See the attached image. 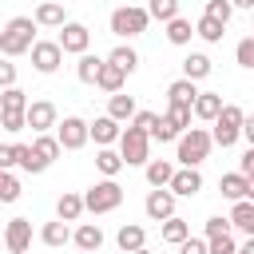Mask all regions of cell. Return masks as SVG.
Wrapping results in <instances>:
<instances>
[{"label": "cell", "mask_w": 254, "mask_h": 254, "mask_svg": "<svg viewBox=\"0 0 254 254\" xmlns=\"http://www.w3.org/2000/svg\"><path fill=\"white\" fill-rule=\"evenodd\" d=\"M87 139H95L99 147H111V143L119 139V123H115L111 115H99L95 123H87Z\"/></svg>", "instance_id": "obj_16"}, {"label": "cell", "mask_w": 254, "mask_h": 254, "mask_svg": "<svg viewBox=\"0 0 254 254\" xmlns=\"http://www.w3.org/2000/svg\"><path fill=\"white\" fill-rule=\"evenodd\" d=\"M226 222H230L234 230H242V234H254V202H250V198H238Z\"/></svg>", "instance_id": "obj_20"}, {"label": "cell", "mask_w": 254, "mask_h": 254, "mask_svg": "<svg viewBox=\"0 0 254 254\" xmlns=\"http://www.w3.org/2000/svg\"><path fill=\"white\" fill-rule=\"evenodd\" d=\"M194 36H202L206 44H218V40L226 36V24H218V20H210V16H202V20L194 24Z\"/></svg>", "instance_id": "obj_34"}, {"label": "cell", "mask_w": 254, "mask_h": 254, "mask_svg": "<svg viewBox=\"0 0 254 254\" xmlns=\"http://www.w3.org/2000/svg\"><path fill=\"white\" fill-rule=\"evenodd\" d=\"M0 230H4V218H0Z\"/></svg>", "instance_id": "obj_54"}, {"label": "cell", "mask_w": 254, "mask_h": 254, "mask_svg": "<svg viewBox=\"0 0 254 254\" xmlns=\"http://www.w3.org/2000/svg\"><path fill=\"white\" fill-rule=\"evenodd\" d=\"M210 131L206 127H187L179 139H175V159L183 163V167H198L206 155H210Z\"/></svg>", "instance_id": "obj_2"}, {"label": "cell", "mask_w": 254, "mask_h": 254, "mask_svg": "<svg viewBox=\"0 0 254 254\" xmlns=\"http://www.w3.org/2000/svg\"><path fill=\"white\" fill-rule=\"evenodd\" d=\"M147 135H151V139H159V143H175V139H179V131L167 123V115H155V127H151Z\"/></svg>", "instance_id": "obj_41"}, {"label": "cell", "mask_w": 254, "mask_h": 254, "mask_svg": "<svg viewBox=\"0 0 254 254\" xmlns=\"http://www.w3.org/2000/svg\"><path fill=\"white\" fill-rule=\"evenodd\" d=\"M71 242L87 254V250H99L103 246V230H99V222H83V226H75L71 230Z\"/></svg>", "instance_id": "obj_18"}, {"label": "cell", "mask_w": 254, "mask_h": 254, "mask_svg": "<svg viewBox=\"0 0 254 254\" xmlns=\"http://www.w3.org/2000/svg\"><path fill=\"white\" fill-rule=\"evenodd\" d=\"M28 52H32V67H36L40 75H52V71L64 64V52H60L56 40H36Z\"/></svg>", "instance_id": "obj_11"}, {"label": "cell", "mask_w": 254, "mask_h": 254, "mask_svg": "<svg viewBox=\"0 0 254 254\" xmlns=\"http://www.w3.org/2000/svg\"><path fill=\"white\" fill-rule=\"evenodd\" d=\"M206 75H210V60H206L202 52H190V56L183 60V79H194V83H198V79H206Z\"/></svg>", "instance_id": "obj_28"}, {"label": "cell", "mask_w": 254, "mask_h": 254, "mask_svg": "<svg viewBox=\"0 0 254 254\" xmlns=\"http://www.w3.org/2000/svg\"><path fill=\"white\" fill-rule=\"evenodd\" d=\"M202 16H210V20H218V24H230L234 8H230V0H206V12H202Z\"/></svg>", "instance_id": "obj_42"}, {"label": "cell", "mask_w": 254, "mask_h": 254, "mask_svg": "<svg viewBox=\"0 0 254 254\" xmlns=\"http://www.w3.org/2000/svg\"><path fill=\"white\" fill-rule=\"evenodd\" d=\"M179 254H206V238H190V234H187V238L179 242Z\"/></svg>", "instance_id": "obj_45"}, {"label": "cell", "mask_w": 254, "mask_h": 254, "mask_svg": "<svg viewBox=\"0 0 254 254\" xmlns=\"http://www.w3.org/2000/svg\"><path fill=\"white\" fill-rule=\"evenodd\" d=\"M230 230V222L222 218V214H214V218H206V238H214V234H226Z\"/></svg>", "instance_id": "obj_47"}, {"label": "cell", "mask_w": 254, "mask_h": 254, "mask_svg": "<svg viewBox=\"0 0 254 254\" xmlns=\"http://www.w3.org/2000/svg\"><path fill=\"white\" fill-rule=\"evenodd\" d=\"M119 159H123V167H143L147 159H151V135L147 131H139L135 123H127V131H119Z\"/></svg>", "instance_id": "obj_4"}, {"label": "cell", "mask_w": 254, "mask_h": 254, "mask_svg": "<svg viewBox=\"0 0 254 254\" xmlns=\"http://www.w3.org/2000/svg\"><path fill=\"white\" fill-rule=\"evenodd\" d=\"M123 79H127V75H123L115 64L103 60V64H99V75H95V87H103V91L111 95V91H123Z\"/></svg>", "instance_id": "obj_25"}, {"label": "cell", "mask_w": 254, "mask_h": 254, "mask_svg": "<svg viewBox=\"0 0 254 254\" xmlns=\"http://www.w3.org/2000/svg\"><path fill=\"white\" fill-rule=\"evenodd\" d=\"M190 234V222L187 218H179V214H171V218H163V242H171V246H179L183 238Z\"/></svg>", "instance_id": "obj_33"}, {"label": "cell", "mask_w": 254, "mask_h": 254, "mask_svg": "<svg viewBox=\"0 0 254 254\" xmlns=\"http://www.w3.org/2000/svg\"><path fill=\"white\" fill-rule=\"evenodd\" d=\"M107 64H115L123 75H131V71L139 67V52H135V48H127V44H119V48L107 56Z\"/></svg>", "instance_id": "obj_30"}, {"label": "cell", "mask_w": 254, "mask_h": 254, "mask_svg": "<svg viewBox=\"0 0 254 254\" xmlns=\"http://www.w3.org/2000/svg\"><path fill=\"white\" fill-rule=\"evenodd\" d=\"M0 242L8 254H24L32 246V218H8L0 230Z\"/></svg>", "instance_id": "obj_9"}, {"label": "cell", "mask_w": 254, "mask_h": 254, "mask_svg": "<svg viewBox=\"0 0 254 254\" xmlns=\"http://www.w3.org/2000/svg\"><path fill=\"white\" fill-rule=\"evenodd\" d=\"M24 107H28V95H24L16 83L0 91V111H24Z\"/></svg>", "instance_id": "obj_36"}, {"label": "cell", "mask_w": 254, "mask_h": 254, "mask_svg": "<svg viewBox=\"0 0 254 254\" xmlns=\"http://www.w3.org/2000/svg\"><path fill=\"white\" fill-rule=\"evenodd\" d=\"M32 155H36L44 167H52V163L60 159V143H56V135H48V131L36 135V139H32Z\"/></svg>", "instance_id": "obj_22"}, {"label": "cell", "mask_w": 254, "mask_h": 254, "mask_svg": "<svg viewBox=\"0 0 254 254\" xmlns=\"http://www.w3.org/2000/svg\"><path fill=\"white\" fill-rule=\"evenodd\" d=\"M99 56H91V52H83L79 56V64H75V75H79V83H95V75H99Z\"/></svg>", "instance_id": "obj_35"}, {"label": "cell", "mask_w": 254, "mask_h": 254, "mask_svg": "<svg viewBox=\"0 0 254 254\" xmlns=\"http://www.w3.org/2000/svg\"><path fill=\"white\" fill-rule=\"evenodd\" d=\"M147 24H151V16H147V8H135V4H123V8H115V12H111V32H115L119 40H131V36H143V32H147Z\"/></svg>", "instance_id": "obj_6"}, {"label": "cell", "mask_w": 254, "mask_h": 254, "mask_svg": "<svg viewBox=\"0 0 254 254\" xmlns=\"http://www.w3.org/2000/svg\"><path fill=\"white\" fill-rule=\"evenodd\" d=\"M12 83H16V64L0 60V91H4V87H12Z\"/></svg>", "instance_id": "obj_48"}, {"label": "cell", "mask_w": 254, "mask_h": 254, "mask_svg": "<svg viewBox=\"0 0 254 254\" xmlns=\"http://www.w3.org/2000/svg\"><path fill=\"white\" fill-rule=\"evenodd\" d=\"M56 44H60V52H64V56H83V52L91 48V32H87V24L64 20V24H60V36H56Z\"/></svg>", "instance_id": "obj_8"}, {"label": "cell", "mask_w": 254, "mask_h": 254, "mask_svg": "<svg viewBox=\"0 0 254 254\" xmlns=\"http://www.w3.org/2000/svg\"><path fill=\"white\" fill-rule=\"evenodd\" d=\"M234 60H238V67H254V36L238 40V52H234Z\"/></svg>", "instance_id": "obj_43"}, {"label": "cell", "mask_w": 254, "mask_h": 254, "mask_svg": "<svg viewBox=\"0 0 254 254\" xmlns=\"http://www.w3.org/2000/svg\"><path fill=\"white\" fill-rule=\"evenodd\" d=\"M190 36H194V28H190V20H183V16H171V20H167V40H171L175 48H183V44H190Z\"/></svg>", "instance_id": "obj_29"}, {"label": "cell", "mask_w": 254, "mask_h": 254, "mask_svg": "<svg viewBox=\"0 0 254 254\" xmlns=\"http://www.w3.org/2000/svg\"><path fill=\"white\" fill-rule=\"evenodd\" d=\"M95 167L103 171V179H115V175L123 171V159H119V151H111V147H99V151H95Z\"/></svg>", "instance_id": "obj_31"}, {"label": "cell", "mask_w": 254, "mask_h": 254, "mask_svg": "<svg viewBox=\"0 0 254 254\" xmlns=\"http://www.w3.org/2000/svg\"><path fill=\"white\" fill-rule=\"evenodd\" d=\"M147 16L159 20V24H167L171 16H179V0H151L147 4Z\"/></svg>", "instance_id": "obj_37"}, {"label": "cell", "mask_w": 254, "mask_h": 254, "mask_svg": "<svg viewBox=\"0 0 254 254\" xmlns=\"http://www.w3.org/2000/svg\"><path fill=\"white\" fill-rule=\"evenodd\" d=\"M36 28H60L64 24V0H44L36 12H32Z\"/></svg>", "instance_id": "obj_17"}, {"label": "cell", "mask_w": 254, "mask_h": 254, "mask_svg": "<svg viewBox=\"0 0 254 254\" xmlns=\"http://www.w3.org/2000/svg\"><path fill=\"white\" fill-rule=\"evenodd\" d=\"M218 190H222V198L238 202V198H250V194H254V183H250L246 175L230 171V175H222V179H218Z\"/></svg>", "instance_id": "obj_14"}, {"label": "cell", "mask_w": 254, "mask_h": 254, "mask_svg": "<svg viewBox=\"0 0 254 254\" xmlns=\"http://www.w3.org/2000/svg\"><path fill=\"white\" fill-rule=\"evenodd\" d=\"M238 175H246V179L254 175V147H250V151H242V159H238Z\"/></svg>", "instance_id": "obj_49"}, {"label": "cell", "mask_w": 254, "mask_h": 254, "mask_svg": "<svg viewBox=\"0 0 254 254\" xmlns=\"http://www.w3.org/2000/svg\"><path fill=\"white\" fill-rule=\"evenodd\" d=\"M242 119H246V111H242L238 103H222V111L210 119V123H214L210 143H214V147H234V143H238V131H242Z\"/></svg>", "instance_id": "obj_3"}, {"label": "cell", "mask_w": 254, "mask_h": 254, "mask_svg": "<svg viewBox=\"0 0 254 254\" xmlns=\"http://www.w3.org/2000/svg\"><path fill=\"white\" fill-rule=\"evenodd\" d=\"M234 254H254V238H246V242H242V246H238Z\"/></svg>", "instance_id": "obj_51"}, {"label": "cell", "mask_w": 254, "mask_h": 254, "mask_svg": "<svg viewBox=\"0 0 254 254\" xmlns=\"http://www.w3.org/2000/svg\"><path fill=\"white\" fill-rule=\"evenodd\" d=\"M238 250V242H234V234L226 230V234H214V238H206V254H234Z\"/></svg>", "instance_id": "obj_39"}, {"label": "cell", "mask_w": 254, "mask_h": 254, "mask_svg": "<svg viewBox=\"0 0 254 254\" xmlns=\"http://www.w3.org/2000/svg\"><path fill=\"white\" fill-rule=\"evenodd\" d=\"M230 8H242L246 12V8H254V0H230Z\"/></svg>", "instance_id": "obj_52"}, {"label": "cell", "mask_w": 254, "mask_h": 254, "mask_svg": "<svg viewBox=\"0 0 254 254\" xmlns=\"http://www.w3.org/2000/svg\"><path fill=\"white\" fill-rule=\"evenodd\" d=\"M131 254H155V250H147V246H139V250H131Z\"/></svg>", "instance_id": "obj_53"}, {"label": "cell", "mask_w": 254, "mask_h": 254, "mask_svg": "<svg viewBox=\"0 0 254 254\" xmlns=\"http://www.w3.org/2000/svg\"><path fill=\"white\" fill-rule=\"evenodd\" d=\"M218 111H222V95H218V91H198L194 103H190V115L202 119V123H210Z\"/></svg>", "instance_id": "obj_15"}, {"label": "cell", "mask_w": 254, "mask_h": 254, "mask_svg": "<svg viewBox=\"0 0 254 254\" xmlns=\"http://www.w3.org/2000/svg\"><path fill=\"white\" fill-rule=\"evenodd\" d=\"M194 95H198L194 79H175V83L167 87V99H171V107H190V103H194Z\"/></svg>", "instance_id": "obj_21"}, {"label": "cell", "mask_w": 254, "mask_h": 254, "mask_svg": "<svg viewBox=\"0 0 254 254\" xmlns=\"http://www.w3.org/2000/svg\"><path fill=\"white\" fill-rule=\"evenodd\" d=\"M12 159H16V167L20 171H28V175H40V171H48L36 155H32V143H12Z\"/></svg>", "instance_id": "obj_26"}, {"label": "cell", "mask_w": 254, "mask_h": 254, "mask_svg": "<svg viewBox=\"0 0 254 254\" xmlns=\"http://www.w3.org/2000/svg\"><path fill=\"white\" fill-rule=\"evenodd\" d=\"M56 123H60V111H56L52 99H28V107H24V127H32V135H44V131H52Z\"/></svg>", "instance_id": "obj_7"}, {"label": "cell", "mask_w": 254, "mask_h": 254, "mask_svg": "<svg viewBox=\"0 0 254 254\" xmlns=\"http://www.w3.org/2000/svg\"><path fill=\"white\" fill-rule=\"evenodd\" d=\"M16 167V159H12V143L8 147H0V171H12Z\"/></svg>", "instance_id": "obj_50"}, {"label": "cell", "mask_w": 254, "mask_h": 254, "mask_svg": "<svg viewBox=\"0 0 254 254\" xmlns=\"http://www.w3.org/2000/svg\"><path fill=\"white\" fill-rule=\"evenodd\" d=\"M163 115H167V123H171V127H175L179 135H183V131L190 127V119H194V115H190V107H167Z\"/></svg>", "instance_id": "obj_40"}, {"label": "cell", "mask_w": 254, "mask_h": 254, "mask_svg": "<svg viewBox=\"0 0 254 254\" xmlns=\"http://www.w3.org/2000/svg\"><path fill=\"white\" fill-rule=\"evenodd\" d=\"M83 198V210H91V214H111L119 202H123V187L115 183V179H99L87 194H79Z\"/></svg>", "instance_id": "obj_5"}, {"label": "cell", "mask_w": 254, "mask_h": 254, "mask_svg": "<svg viewBox=\"0 0 254 254\" xmlns=\"http://www.w3.org/2000/svg\"><path fill=\"white\" fill-rule=\"evenodd\" d=\"M79 214H83V198L71 194V190H64V194L56 198V218H64V222H79Z\"/></svg>", "instance_id": "obj_23"}, {"label": "cell", "mask_w": 254, "mask_h": 254, "mask_svg": "<svg viewBox=\"0 0 254 254\" xmlns=\"http://www.w3.org/2000/svg\"><path fill=\"white\" fill-rule=\"evenodd\" d=\"M171 171H175V167H171L167 159H147V163H143V175H147V183H151V187H167Z\"/></svg>", "instance_id": "obj_32"}, {"label": "cell", "mask_w": 254, "mask_h": 254, "mask_svg": "<svg viewBox=\"0 0 254 254\" xmlns=\"http://www.w3.org/2000/svg\"><path fill=\"white\" fill-rule=\"evenodd\" d=\"M167 190H171L175 198H190V194H198V190H202V175H198V167H175L171 179H167Z\"/></svg>", "instance_id": "obj_12"}, {"label": "cell", "mask_w": 254, "mask_h": 254, "mask_svg": "<svg viewBox=\"0 0 254 254\" xmlns=\"http://www.w3.org/2000/svg\"><path fill=\"white\" fill-rule=\"evenodd\" d=\"M40 242H44V246H64V242H71V226H67L64 218H56V222H44V230H40Z\"/></svg>", "instance_id": "obj_27"}, {"label": "cell", "mask_w": 254, "mask_h": 254, "mask_svg": "<svg viewBox=\"0 0 254 254\" xmlns=\"http://www.w3.org/2000/svg\"><path fill=\"white\" fill-rule=\"evenodd\" d=\"M127 123H135L139 131H151V127H155V111H135Z\"/></svg>", "instance_id": "obj_46"}, {"label": "cell", "mask_w": 254, "mask_h": 254, "mask_svg": "<svg viewBox=\"0 0 254 254\" xmlns=\"http://www.w3.org/2000/svg\"><path fill=\"white\" fill-rule=\"evenodd\" d=\"M135 111H139V107H135L131 95H123V91H111V95H107V115H111L115 123H127Z\"/></svg>", "instance_id": "obj_19"}, {"label": "cell", "mask_w": 254, "mask_h": 254, "mask_svg": "<svg viewBox=\"0 0 254 254\" xmlns=\"http://www.w3.org/2000/svg\"><path fill=\"white\" fill-rule=\"evenodd\" d=\"M20 198V179L12 171H0V206L4 202H16Z\"/></svg>", "instance_id": "obj_38"}, {"label": "cell", "mask_w": 254, "mask_h": 254, "mask_svg": "<svg viewBox=\"0 0 254 254\" xmlns=\"http://www.w3.org/2000/svg\"><path fill=\"white\" fill-rule=\"evenodd\" d=\"M0 131H8V135L24 131V111H0Z\"/></svg>", "instance_id": "obj_44"}, {"label": "cell", "mask_w": 254, "mask_h": 254, "mask_svg": "<svg viewBox=\"0 0 254 254\" xmlns=\"http://www.w3.org/2000/svg\"><path fill=\"white\" fill-rule=\"evenodd\" d=\"M56 143L60 151H79L87 143V123L79 115H64V123H56Z\"/></svg>", "instance_id": "obj_10"}, {"label": "cell", "mask_w": 254, "mask_h": 254, "mask_svg": "<svg viewBox=\"0 0 254 254\" xmlns=\"http://www.w3.org/2000/svg\"><path fill=\"white\" fill-rule=\"evenodd\" d=\"M87 254H95V250H87Z\"/></svg>", "instance_id": "obj_55"}, {"label": "cell", "mask_w": 254, "mask_h": 254, "mask_svg": "<svg viewBox=\"0 0 254 254\" xmlns=\"http://www.w3.org/2000/svg\"><path fill=\"white\" fill-rule=\"evenodd\" d=\"M143 210H147V218H151V222H163V218H171V214H175V194H171L167 187H155V190H147Z\"/></svg>", "instance_id": "obj_13"}, {"label": "cell", "mask_w": 254, "mask_h": 254, "mask_svg": "<svg viewBox=\"0 0 254 254\" xmlns=\"http://www.w3.org/2000/svg\"><path fill=\"white\" fill-rule=\"evenodd\" d=\"M115 242H119V250H123V254H131V250L147 246V230H143V226H135V222H127V226H119Z\"/></svg>", "instance_id": "obj_24"}, {"label": "cell", "mask_w": 254, "mask_h": 254, "mask_svg": "<svg viewBox=\"0 0 254 254\" xmlns=\"http://www.w3.org/2000/svg\"><path fill=\"white\" fill-rule=\"evenodd\" d=\"M32 44H36V20H32V16H12V20L4 24V32H0V56H4V60H16V56H24Z\"/></svg>", "instance_id": "obj_1"}]
</instances>
